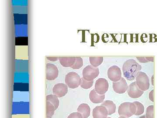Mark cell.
Returning a JSON list of instances; mask_svg holds the SVG:
<instances>
[{"label":"cell","mask_w":157,"mask_h":118,"mask_svg":"<svg viewBox=\"0 0 157 118\" xmlns=\"http://www.w3.org/2000/svg\"><path fill=\"white\" fill-rule=\"evenodd\" d=\"M141 68V65L138 64L134 59L127 60L123 65L124 76L127 80L130 81L134 80Z\"/></svg>","instance_id":"cell-1"},{"label":"cell","mask_w":157,"mask_h":118,"mask_svg":"<svg viewBox=\"0 0 157 118\" xmlns=\"http://www.w3.org/2000/svg\"><path fill=\"white\" fill-rule=\"evenodd\" d=\"M137 112V107L134 102H124L119 106L118 113L121 116L129 118L134 115Z\"/></svg>","instance_id":"cell-2"},{"label":"cell","mask_w":157,"mask_h":118,"mask_svg":"<svg viewBox=\"0 0 157 118\" xmlns=\"http://www.w3.org/2000/svg\"><path fill=\"white\" fill-rule=\"evenodd\" d=\"M65 83L70 88H76L81 85V78L76 72H70L66 75Z\"/></svg>","instance_id":"cell-3"},{"label":"cell","mask_w":157,"mask_h":118,"mask_svg":"<svg viewBox=\"0 0 157 118\" xmlns=\"http://www.w3.org/2000/svg\"><path fill=\"white\" fill-rule=\"evenodd\" d=\"M135 79L136 84L140 90L145 91L149 88V79L148 76L146 73L141 71H139Z\"/></svg>","instance_id":"cell-4"},{"label":"cell","mask_w":157,"mask_h":118,"mask_svg":"<svg viewBox=\"0 0 157 118\" xmlns=\"http://www.w3.org/2000/svg\"><path fill=\"white\" fill-rule=\"evenodd\" d=\"M99 73L100 71L98 68L88 65L82 70V78L87 81H93L98 77Z\"/></svg>","instance_id":"cell-5"},{"label":"cell","mask_w":157,"mask_h":118,"mask_svg":"<svg viewBox=\"0 0 157 118\" xmlns=\"http://www.w3.org/2000/svg\"><path fill=\"white\" fill-rule=\"evenodd\" d=\"M109 89V83L106 79L100 78L96 81L95 85V90L98 94L105 95Z\"/></svg>","instance_id":"cell-6"},{"label":"cell","mask_w":157,"mask_h":118,"mask_svg":"<svg viewBox=\"0 0 157 118\" xmlns=\"http://www.w3.org/2000/svg\"><path fill=\"white\" fill-rule=\"evenodd\" d=\"M107 76L111 81H119L122 78V73L120 68L116 65L110 67L107 71Z\"/></svg>","instance_id":"cell-7"},{"label":"cell","mask_w":157,"mask_h":118,"mask_svg":"<svg viewBox=\"0 0 157 118\" xmlns=\"http://www.w3.org/2000/svg\"><path fill=\"white\" fill-rule=\"evenodd\" d=\"M59 71L55 65L48 63L46 65V78L48 81L55 80L57 78Z\"/></svg>","instance_id":"cell-8"},{"label":"cell","mask_w":157,"mask_h":118,"mask_svg":"<svg viewBox=\"0 0 157 118\" xmlns=\"http://www.w3.org/2000/svg\"><path fill=\"white\" fill-rule=\"evenodd\" d=\"M113 88L116 93L122 94L126 92L128 86L126 80L124 77H122L119 81L113 82Z\"/></svg>","instance_id":"cell-9"},{"label":"cell","mask_w":157,"mask_h":118,"mask_svg":"<svg viewBox=\"0 0 157 118\" xmlns=\"http://www.w3.org/2000/svg\"><path fill=\"white\" fill-rule=\"evenodd\" d=\"M127 92L128 96L132 98H140L144 94V91L138 88L136 82H134L129 85Z\"/></svg>","instance_id":"cell-10"},{"label":"cell","mask_w":157,"mask_h":118,"mask_svg":"<svg viewBox=\"0 0 157 118\" xmlns=\"http://www.w3.org/2000/svg\"><path fill=\"white\" fill-rule=\"evenodd\" d=\"M68 87L67 85L65 84H57L55 85L52 89L53 95H55L58 98L64 97L67 94Z\"/></svg>","instance_id":"cell-11"},{"label":"cell","mask_w":157,"mask_h":118,"mask_svg":"<svg viewBox=\"0 0 157 118\" xmlns=\"http://www.w3.org/2000/svg\"><path fill=\"white\" fill-rule=\"evenodd\" d=\"M108 115L107 109L103 105L96 106L93 110L94 118H107Z\"/></svg>","instance_id":"cell-12"},{"label":"cell","mask_w":157,"mask_h":118,"mask_svg":"<svg viewBox=\"0 0 157 118\" xmlns=\"http://www.w3.org/2000/svg\"><path fill=\"white\" fill-rule=\"evenodd\" d=\"M90 100L94 104H99L104 101L105 98V95H101L98 94L95 89L90 92L89 95Z\"/></svg>","instance_id":"cell-13"},{"label":"cell","mask_w":157,"mask_h":118,"mask_svg":"<svg viewBox=\"0 0 157 118\" xmlns=\"http://www.w3.org/2000/svg\"><path fill=\"white\" fill-rule=\"evenodd\" d=\"M60 63L65 68H72L76 61V57H59Z\"/></svg>","instance_id":"cell-14"},{"label":"cell","mask_w":157,"mask_h":118,"mask_svg":"<svg viewBox=\"0 0 157 118\" xmlns=\"http://www.w3.org/2000/svg\"><path fill=\"white\" fill-rule=\"evenodd\" d=\"M90 108L86 103H82L78 106L77 111L82 115L83 118H88L90 115Z\"/></svg>","instance_id":"cell-15"},{"label":"cell","mask_w":157,"mask_h":118,"mask_svg":"<svg viewBox=\"0 0 157 118\" xmlns=\"http://www.w3.org/2000/svg\"><path fill=\"white\" fill-rule=\"evenodd\" d=\"M101 105L105 106L108 111V115H111L116 112V105L113 101L110 100H107L102 103Z\"/></svg>","instance_id":"cell-16"},{"label":"cell","mask_w":157,"mask_h":118,"mask_svg":"<svg viewBox=\"0 0 157 118\" xmlns=\"http://www.w3.org/2000/svg\"><path fill=\"white\" fill-rule=\"evenodd\" d=\"M90 63L91 65L95 68H97L103 63L104 57H90Z\"/></svg>","instance_id":"cell-17"},{"label":"cell","mask_w":157,"mask_h":118,"mask_svg":"<svg viewBox=\"0 0 157 118\" xmlns=\"http://www.w3.org/2000/svg\"><path fill=\"white\" fill-rule=\"evenodd\" d=\"M46 101H49L51 104L54 105L56 110L57 109L59 105V101L58 97L54 95H50L46 96Z\"/></svg>","instance_id":"cell-18"},{"label":"cell","mask_w":157,"mask_h":118,"mask_svg":"<svg viewBox=\"0 0 157 118\" xmlns=\"http://www.w3.org/2000/svg\"><path fill=\"white\" fill-rule=\"evenodd\" d=\"M56 110L53 104L49 101H46V117L52 118Z\"/></svg>","instance_id":"cell-19"},{"label":"cell","mask_w":157,"mask_h":118,"mask_svg":"<svg viewBox=\"0 0 157 118\" xmlns=\"http://www.w3.org/2000/svg\"><path fill=\"white\" fill-rule=\"evenodd\" d=\"M94 84V81H87L83 78H81V83L80 86L84 89H88L93 86Z\"/></svg>","instance_id":"cell-20"},{"label":"cell","mask_w":157,"mask_h":118,"mask_svg":"<svg viewBox=\"0 0 157 118\" xmlns=\"http://www.w3.org/2000/svg\"><path fill=\"white\" fill-rule=\"evenodd\" d=\"M134 103L137 107V112H136L135 115L140 116L143 114L144 111V107L143 104L138 101H134Z\"/></svg>","instance_id":"cell-21"},{"label":"cell","mask_w":157,"mask_h":118,"mask_svg":"<svg viewBox=\"0 0 157 118\" xmlns=\"http://www.w3.org/2000/svg\"><path fill=\"white\" fill-rule=\"evenodd\" d=\"M83 60L80 57H76V61L75 64L72 67V69L74 70L79 69L81 68L83 66Z\"/></svg>","instance_id":"cell-22"},{"label":"cell","mask_w":157,"mask_h":118,"mask_svg":"<svg viewBox=\"0 0 157 118\" xmlns=\"http://www.w3.org/2000/svg\"><path fill=\"white\" fill-rule=\"evenodd\" d=\"M145 115L146 118H154V105H150L147 108Z\"/></svg>","instance_id":"cell-23"},{"label":"cell","mask_w":157,"mask_h":118,"mask_svg":"<svg viewBox=\"0 0 157 118\" xmlns=\"http://www.w3.org/2000/svg\"><path fill=\"white\" fill-rule=\"evenodd\" d=\"M137 60L141 63H148L154 61V57H137Z\"/></svg>","instance_id":"cell-24"},{"label":"cell","mask_w":157,"mask_h":118,"mask_svg":"<svg viewBox=\"0 0 157 118\" xmlns=\"http://www.w3.org/2000/svg\"><path fill=\"white\" fill-rule=\"evenodd\" d=\"M67 118H83V117L80 113L76 112L70 114Z\"/></svg>","instance_id":"cell-25"},{"label":"cell","mask_w":157,"mask_h":118,"mask_svg":"<svg viewBox=\"0 0 157 118\" xmlns=\"http://www.w3.org/2000/svg\"><path fill=\"white\" fill-rule=\"evenodd\" d=\"M149 98L150 100L154 102V90L151 91L150 92L149 94Z\"/></svg>","instance_id":"cell-26"},{"label":"cell","mask_w":157,"mask_h":118,"mask_svg":"<svg viewBox=\"0 0 157 118\" xmlns=\"http://www.w3.org/2000/svg\"><path fill=\"white\" fill-rule=\"evenodd\" d=\"M47 59L49 61H56L59 60V57H47Z\"/></svg>","instance_id":"cell-27"},{"label":"cell","mask_w":157,"mask_h":118,"mask_svg":"<svg viewBox=\"0 0 157 118\" xmlns=\"http://www.w3.org/2000/svg\"><path fill=\"white\" fill-rule=\"evenodd\" d=\"M151 83L152 85H154V75H153L151 77Z\"/></svg>","instance_id":"cell-28"},{"label":"cell","mask_w":157,"mask_h":118,"mask_svg":"<svg viewBox=\"0 0 157 118\" xmlns=\"http://www.w3.org/2000/svg\"><path fill=\"white\" fill-rule=\"evenodd\" d=\"M146 118V117H145V116H140V118Z\"/></svg>","instance_id":"cell-29"},{"label":"cell","mask_w":157,"mask_h":118,"mask_svg":"<svg viewBox=\"0 0 157 118\" xmlns=\"http://www.w3.org/2000/svg\"><path fill=\"white\" fill-rule=\"evenodd\" d=\"M118 118H126L124 117V116H121V117H119Z\"/></svg>","instance_id":"cell-30"},{"label":"cell","mask_w":157,"mask_h":118,"mask_svg":"<svg viewBox=\"0 0 157 118\" xmlns=\"http://www.w3.org/2000/svg\"><path fill=\"white\" fill-rule=\"evenodd\" d=\"M46 118H50V117H46Z\"/></svg>","instance_id":"cell-31"},{"label":"cell","mask_w":157,"mask_h":118,"mask_svg":"<svg viewBox=\"0 0 157 118\" xmlns=\"http://www.w3.org/2000/svg\"><path fill=\"white\" fill-rule=\"evenodd\" d=\"M107 118H111V117H107Z\"/></svg>","instance_id":"cell-32"}]
</instances>
